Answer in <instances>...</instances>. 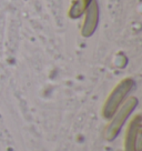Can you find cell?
Wrapping results in <instances>:
<instances>
[{
  "instance_id": "3957f363",
  "label": "cell",
  "mask_w": 142,
  "mask_h": 151,
  "mask_svg": "<svg viewBox=\"0 0 142 151\" xmlns=\"http://www.w3.org/2000/svg\"><path fill=\"white\" fill-rule=\"evenodd\" d=\"M142 128V117L137 113L128 122L124 140H123V151H140V134Z\"/></svg>"
},
{
  "instance_id": "6da1fadb",
  "label": "cell",
  "mask_w": 142,
  "mask_h": 151,
  "mask_svg": "<svg viewBox=\"0 0 142 151\" xmlns=\"http://www.w3.org/2000/svg\"><path fill=\"white\" fill-rule=\"evenodd\" d=\"M138 104H139L138 98L134 96H131V97H128L126 101L120 106V108L109 119V123L104 129V139L107 141L112 142L114 139L118 138L124 123L128 121L129 117L136 110Z\"/></svg>"
},
{
  "instance_id": "7a4b0ae2",
  "label": "cell",
  "mask_w": 142,
  "mask_h": 151,
  "mask_svg": "<svg viewBox=\"0 0 142 151\" xmlns=\"http://www.w3.org/2000/svg\"><path fill=\"white\" fill-rule=\"evenodd\" d=\"M134 87L136 81L130 77L124 78L121 81H119L118 85H115L102 106V117L105 120H109L113 116L114 112L128 98V94L132 91Z\"/></svg>"
},
{
  "instance_id": "277c9868",
  "label": "cell",
  "mask_w": 142,
  "mask_h": 151,
  "mask_svg": "<svg viewBox=\"0 0 142 151\" xmlns=\"http://www.w3.org/2000/svg\"><path fill=\"white\" fill-rule=\"evenodd\" d=\"M99 24V5L97 0H92L85 11V19L81 27V35L85 38H90Z\"/></svg>"
},
{
  "instance_id": "5b68a950",
  "label": "cell",
  "mask_w": 142,
  "mask_h": 151,
  "mask_svg": "<svg viewBox=\"0 0 142 151\" xmlns=\"http://www.w3.org/2000/svg\"><path fill=\"white\" fill-rule=\"evenodd\" d=\"M92 0H75L69 9V17L71 19H78L85 14V9Z\"/></svg>"
}]
</instances>
